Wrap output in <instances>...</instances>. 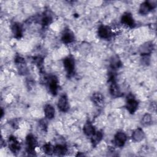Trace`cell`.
Instances as JSON below:
<instances>
[{
    "mask_svg": "<svg viewBox=\"0 0 157 157\" xmlns=\"http://www.w3.org/2000/svg\"><path fill=\"white\" fill-rule=\"evenodd\" d=\"M52 20V15L49 13H45L42 18V24L43 26H47Z\"/></svg>",
    "mask_w": 157,
    "mask_h": 157,
    "instance_id": "cell-24",
    "label": "cell"
},
{
    "mask_svg": "<svg viewBox=\"0 0 157 157\" xmlns=\"http://www.w3.org/2000/svg\"><path fill=\"white\" fill-rule=\"evenodd\" d=\"M67 151V147L64 145H57L54 147V153L58 156H62L66 154Z\"/></svg>",
    "mask_w": 157,
    "mask_h": 157,
    "instance_id": "cell-19",
    "label": "cell"
},
{
    "mask_svg": "<svg viewBox=\"0 0 157 157\" xmlns=\"http://www.w3.org/2000/svg\"><path fill=\"white\" fill-rule=\"evenodd\" d=\"M43 151L48 155H51L54 153V147L50 144H45L42 147Z\"/></svg>",
    "mask_w": 157,
    "mask_h": 157,
    "instance_id": "cell-22",
    "label": "cell"
},
{
    "mask_svg": "<svg viewBox=\"0 0 157 157\" xmlns=\"http://www.w3.org/2000/svg\"><path fill=\"white\" fill-rule=\"evenodd\" d=\"M153 44L152 42H147L142 44L139 48V52L141 55H149L153 50Z\"/></svg>",
    "mask_w": 157,
    "mask_h": 157,
    "instance_id": "cell-11",
    "label": "cell"
},
{
    "mask_svg": "<svg viewBox=\"0 0 157 157\" xmlns=\"http://www.w3.org/2000/svg\"><path fill=\"white\" fill-rule=\"evenodd\" d=\"M152 121V117L150 114L149 113H145L141 120V123L144 126H148L150 125Z\"/></svg>",
    "mask_w": 157,
    "mask_h": 157,
    "instance_id": "cell-23",
    "label": "cell"
},
{
    "mask_svg": "<svg viewBox=\"0 0 157 157\" xmlns=\"http://www.w3.org/2000/svg\"><path fill=\"white\" fill-rule=\"evenodd\" d=\"M48 86L50 91L52 94L56 95L58 91V80L55 75H51L48 78Z\"/></svg>",
    "mask_w": 157,
    "mask_h": 157,
    "instance_id": "cell-5",
    "label": "cell"
},
{
    "mask_svg": "<svg viewBox=\"0 0 157 157\" xmlns=\"http://www.w3.org/2000/svg\"><path fill=\"white\" fill-rule=\"evenodd\" d=\"M110 85L109 87V91L110 94L113 97H118L121 94L120 90L115 81L113 75L110 77Z\"/></svg>",
    "mask_w": 157,
    "mask_h": 157,
    "instance_id": "cell-8",
    "label": "cell"
},
{
    "mask_svg": "<svg viewBox=\"0 0 157 157\" xmlns=\"http://www.w3.org/2000/svg\"><path fill=\"white\" fill-rule=\"evenodd\" d=\"M83 131L84 134L85 135H86L87 136H91L96 132L94 126L89 121L85 124L83 128Z\"/></svg>",
    "mask_w": 157,
    "mask_h": 157,
    "instance_id": "cell-17",
    "label": "cell"
},
{
    "mask_svg": "<svg viewBox=\"0 0 157 157\" xmlns=\"http://www.w3.org/2000/svg\"><path fill=\"white\" fill-rule=\"evenodd\" d=\"M46 121L45 120H42L41 122H40V126L42 127V128L44 130V129H46L47 128V123H46Z\"/></svg>",
    "mask_w": 157,
    "mask_h": 157,
    "instance_id": "cell-25",
    "label": "cell"
},
{
    "mask_svg": "<svg viewBox=\"0 0 157 157\" xmlns=\"http://www.w3.org/2000/svg\"><path fill=\"white\" fill-rule=\"evenodd\" d=\"M121 21L122 24L130 28L133 27L135 25L132 15L130 13H125L124 14H123L121 17Z\"/></svg>",
    "mask_w": 157,
    "mask_h": 157,
    "instance_id": "cell-12",
    "label": "cell"
},
{
    "mask_svg": "<svg viewBox=\"0 0 157 157\" xmlns=\"http://www.w3.org/2000/svg\"><path fill=\"white\" fill-rule=\"evenodd\" d=\"M131 137L133 141L138 142L142 140V139L145 137V134L142 129H141L140 128H137L133 131Z\"/></svg>",
    "mask_w": 157,
    "mask_h": 157,
    "instance_id": "cell-14",
    "label": "cell"
},
{
    "mask_svg": "<svg viewBox=\"0 0 157 157\" xmlns=\"http://www.w3.org/2000/svg\"><path fill=\"white\" fill-rule=\"evenodd\" d=\"M74 35L72 32H71L70 30L67 29L66 30L64 33L62 35L61 40L63 43L67 44L72 42L74 40Z\"/></svg>",
    "mask_w": 157,
    "mask_h": 157,
    "instance_id": "cell-15",
    "label": "cell"
},
{
    "mask_svg": "<svg viewBox=\"0 0 157 157\" xmlns=\"http://www.w3.org/2000/svg\"><path fill=\"white\" fill-rule=\"evenodd\" d=\"M63 65L64 69L69 76L72 75L74 72L75 61L72 56H68L63 60Z\"/></svg>",
    "mask_w": 157,
    "mask_h": 157,
    "instance_id": "cell-1",
    "label": "cell"
},
{
    "mask_svg": "<svg viewBox=\"0 0 157 157\" xmlns=\"http://www.w3.org/2000/svg\"><path fill=\"white\" fill-rule=\"evenodd\" d=\"M12 31L15 38H20L23 33V28L20 23L15 22L12 25Z\"/></svg>",
    "mask_w": 157,
    "mask_h": 157,
    "instance_id": "cell-13",
    "label": "cell"
},
{
    "mask_svg": "<svg viewBox=\"0 0 157 157\" xmlns=\"http://www.w3.org/2000/svg\"><path fill=\"white\" fill-rule=\"evenodd\" d=\"M58 108L61 111V112H66L69 109V103L67 98L66 94L61 95L58 101L57 104Z\"/></svg>",
    "mask_w": 157,
    "mask_h": 157,
    "instance_id": "cell-10",
    "label": "cell"
},
{
    "mask_svg": "<svg viewBox=\"0 0 157 157\" xmlns=\"http://www.w3.org/2000/svg\"><path fill=\"white\" fill-rule=\"evenodd\" d=\"M121 66V62L117 56H113L110 61V67L113 69H117Z\"/></svg>",
    "mask_w": 157,
    "mask_h": 157,
    "instance_id": "cell-21",
    "label": "cell"
},
{
    "mask_svg": "<svg viewBox=\"0 0 157 157\" xmlns=\"http://www.w3.org/2000/svg\"><path fill=\"white\" fill-rule=\"evenodd\" d=\"M98 36L104 39H109L112 36V31L110 28L107 26L102 25L99 27L98 31Z\"/></svg>",
    "mask_w": 157,
    "mask_h": 157,
    "instance_id": "cell-9",
    "label": "cell"
},
{
    "mask_svg": "<svg viewBox=\"0 0 157 157\" xmlns=\"http://www.w3.org/2000/svg\"><path fill=\"white\" fill-rule=\"evenodd\" d=\"M138 102L135 99L134 97L132 94H129L127 96L126 108L128 111L131 113H134L138 108Z\"/></svg>",
    "mask_w": 157,
    "mask_h": 157,
    "instance_id": "cell-4",
    "label": "cell"
},
{
    "mask_svg": "<svg viewBox=\"0 0 157 157\" xmlns=\"http://www.w3.org/2000/svg\"><path fill=\"white\" fill-rule=\"evenodd\" d=\"M127 140L126 134L122 131H118L116 133L114 137V143L117 147H123Z\"/></svg>",
    "mask_w": 157,
    "mask_h": 157,
    "instance_id": "cell-7",
    "label": "cell"
},
{
    "mask_svg": "<svg viewBox=\"0 0 157 157\" xmlns=\"http://www.w3.org/2000/svg\"><path fill=\"white\" fill-rule=\"evenodd\" d=\"M102 137H103V134L101 131L95 132L94 134L91 136V139L93 145L96 146L98 144H99L100 141L102 140Z\"/></svg>",
    "mask_w": 157,
    "mask_h": 157,
    "instance_id": "cell-20",
    "label": "cell"
},
{
    "mask_svg": "<svg viewBox=\"0 0 157 157\" xmlns=\"http://www.w3.org/2000/svg\"><path fill=\"white\" fill-rule=\"evenodd\" d=\"M92 101L97 105H101L104 102V96L100 93H95L91 97Z\"/></svg>",
    "mask_w": 157,
    "mask_h": 157,
    "instance_id": "cell-18",
    "label": "cell"
},
{
    "mask_svg": "<svg viewBox=\"0 0 157 157\" xmlns=\"http://www.w3.org/2000/svg\"><path fill=\"white\" fill-rule=\"evenodd\" d=\"M44 113L45 117L49 120H51L54 118L55 110L54 107L50 104H47L44 107Z\"/></svg>",
    "mask_w": 157,
    "mask_h": 157,
    "instance_id": "cell-16",
    "label": "cell"
},
{
    "mask_svg": "<svg viewBox=\"0 0 157 157\" xmlns=\"http://www.w3.org/2000/svg\"><path fill=\"white\" fill-rule=\"evenodd\" d=\"M8 147L12 153H17L20 151L21 145L20 142L14 136H10L8 140Z\"/></svg>",
    "mask_w": 157,
    "mask_h": 157,
    "instance_id": "cell-6",
    "label": "cell"
},
{
    "mask_svg": "<svg viewBox=\"0 0 157 157\" xmlns=\"http://www.w3.org/2000/svg\"><path fill=\"white\" fill-rule=\"evenodd\" d=\"M156 6V1H147L141 4L139 13L141 15H147Z\"/></svg>",
    "mask_w": 157,
    "mask_h": 157,
    "instance_id": "cell-2",
    "label": "cell"
},
{
    "mask_svg": "<svg viewBox=\"0 0 157 157\" xmlns=\"http://www.w3.org/2000/svg\"><path fill=\"white\" fill-rule=\"evenodd\" d=\"M26 151L29 154L34 155V149L37 145V141L36 137L33 134H29L26 137Z\"/></svg>",
    "mask_w": 157,
    "mask_h": 157,
    "instance_id": "cell-3",
    "label": "cell"
}]
</instances>
